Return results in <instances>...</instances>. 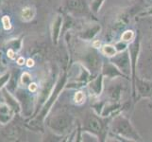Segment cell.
Masks as SVG:
<instances>
[{"label": "cell", "instance_id": "10", "mask_svg": "<svg viewBox=\"0 0 152 142\" xmlns=\"http://www.w3.org/2000/svg\"><path fill=\"white\" fill-rule=\"evenodd\" d=\"M94 46H95V47H99V46H100V42L96 41L95 43H94Z\"/></svg>", "mask_w": 152, "mask_h": 142}, {"label": "cell", "instance_id": "1", "mask_svg": "<svg viewBox=\"0 0 152 142\" xmlns=\"http://www.w3.org/2000/svg\"><path fill=\"white\" fill-rule=\"evenodd\" d=\"M33 17H34V10L32 9L29 7H26L25 9H23L22 13H21V18H22L23 21L28 22V21L32 20Z\"/></svg>", "mask_w": 152, "mask_h": 142}, {"label": "cell", "instance_id": "9", "mask_svg": "<svg viewBox=\"0 0 152 142\" xmlns=\"http://www.w3.org/2000/svg\"><path fill=\"white\" fill-rule=\"evenodd\" d=\"M8 56L10 58V59H13V58H14V52H13V50L9 49V51H8Z\"/></svg>", "mask_w": 152, "mask_h": 142}, {"label": "cell", "instance_id": "4", "mask_svg": "<svg viewBox=\"0 0 152 142\" xmlns=\"http://www.w3.org/2000/svg\"><path fill=\"white\" fill-rule=\"evenodd\" d=\"M2 23H3V27L5 29H10L12 28V24H10V20L8 16H4L2 18Z\"/></svg>", "mask_w": 152, "mask_h": 142}, {"label": "cell", "instance_id": "7", "mask_svg": "<svg viewBox=\"0 0 152 142\" xmlns=\"http://www.w3.org/2000/svg\"><path fill=\"white\" fill-rule=\"evenodd\" d=\"M17 64L19 65H23L24 64H25V59L23 57H20L19 59L17 60Z\"/></svg>", "mask_w": 152, "mask_h": 142}, {"label": "cell", "instance_id": "5", "mask_svg": "<svg viewBox=\"0 0 152 142\" xmlns=\"http://www.w3.org/2000/svg\"><path fill=\"white\" fill-rule=\"evenodd\" d=\"M84 99H85V96L82 92H77L75 95V101L77 103H81V102H83Z\"/></svg>", "mask_w": 152, "mask_h": 142}, {"label": "cell", "instance_id": "8", "mask_svg": "<svg viewBox=\"0 0 152 142\" xmlns=\"http://www.w3.org/2000/svg\"><path fill=\"white\" fill-rule=\"evenodd\" d=\"M27 65H28V67L33 66V65H34V61H33L32 59H28V60L27 61Z\"/></svg>", "mask_w": 152, "mask_h": 142}, {"label": "cell", "instance_id": "3", "mask_svg": "<svg viewBox=\"0 0 152 142\" xmlns=\"http://www.w3.org/2000/svg\"><path fill=\"white\" fill-rule=\"evenodd\" d=\"M134 37V33L132 30H127L122 34V41L124 42H129L132 41Z\"/></svg>", "mask_w": 152, "mask_h": 142}, {"label": "cell", "instance_id": "6", "mask_svg": "<svg viewBox=\"0 0 152 142\" xmlns=\"http://www.w3.org/2000/svg\"><path fill=\"white\" fill-rule=\"evenodd\" d=\"M28 89L31 92H35L36 90H37V85H36V83H30L29 86H28Z\"/></svg>", "mask_w": 152, "mask_h": 142}, {"label": "cell", "instance_id": "2", "mask_svg": "<svg viewBox=\"0 0 152 142\" xmlns=\"http://www.w3.org/2000/svg\"><path fill=\"white\" fill-rule=\"evenodd\" d=\"M102 52H103V54L107 55L109 57H113L116 54V49L113 46L106 45L102 47Z\"/></svg>", "mask_w": 152, "mask_h": 142}]
</instances>
